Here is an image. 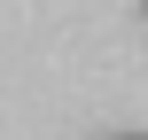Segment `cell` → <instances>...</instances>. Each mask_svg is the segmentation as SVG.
<instances>
[{"mask_svg": "<svg viewBox=\"0 0 148 140\" xmlns=\"http://www.w3.org/2000/svg\"><path fill=\"white\" fill-rule=\"evenodd\" d=\"M125 140H148V132H125Z\"/></svg>", "mask_w": 148, "mask_h": 140, "instance_id": "1", "label": "cell"}, {"mask_svg": "<svg viewBox=\"0 0 148 140\" xmlns=\"http://www.w3.org/2000/svg\"><path fill=\"white\" fill-rule=\"evenodd\" d=\"M140 8H148V0H140Z\"/></svg>", "mask_w": 148, "mask_h": 140, "instance_id": "2", "label": "cell"}]
</instances>
